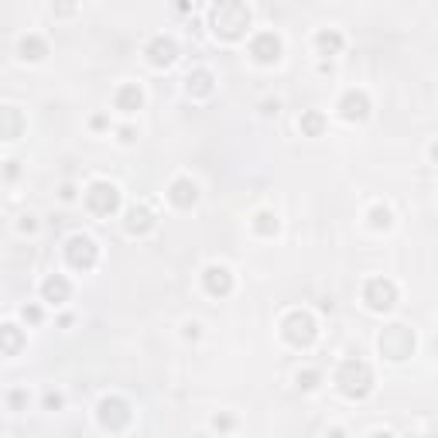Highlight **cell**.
I'll list each match as a JSON object with an SVG mask.
<instances>
[{
    "instance_id": "cell-20",
    "label": "cell",
    "mask_w": 438,
    "mask_h": 438,
    "mask_svg": "<svg viewBox=\"0 0 438 438\" xmlns=\"http://www.w3.org/2000/svg\"><path fill=\"white\" fill-rule=\"evenodd\" d=\"M155 226V216L148 209H130V219H127V230L130 233H148Z\"/></svg>"
},
{
    "instance_id": "cell-1",
    "label": "cell",
    "mask_w": 438,
    "mask_h": 438,
    "mask_svg": "<svg viewBox=\"0 0 438 438\" xmlns=\"http://www.w3.org/2000/svg\"><path fill=\"white\" fill-rule=\"evenodd\" d=\"M250 28V10L240 3V0H219L212 7V31L226 41L240 38L243 31Z\"/></svg>"
},
{
    "instance_id": "cell-10",
    "label": "cell",
    "mask_w": 438,
    "mask_h": 438,
    "mask_svg": "<svg viewBox=\"0 0 438 438\" xmlns=\"http://www.w3.org/2000/svg\"><path fill=\"white\" fill-rule=\"evenodd\" d=\"M206 291L216 295V298L230 295V291H233V274H230L226 267H219V263L206 267Z\"/></svg>"
},
{
    "instance_id": "cell-9",
    "label": "cell",
    "mask_w": 438,
    "mask_h": 438,
    "mask_svg": "<svg viewBox=\"0 0 438 438\" xmlns=\"http://www.w3.org/2000/svg\"><path fill=\"white\" fill-rule=\"evenodd\" d=\"M250 55L263 62V66H270V62H277L281 59V38L274 34V31H261L254 41H250Z\"/></svg>"
},
{
    "instance_id": "cell-14",
    "label": "cell",
    "mask_w": 438,
    "mask_h": 438,
    "mask_svg": "<svg viewBox=\"0 0 438 438\" xmlns=\"http://www.w3.org/2000/svg\"><path fill=\"white\" fill-rule=\"evenodd\" d=\"M168 199L185 209V206H192V202L199 199V185H195L192 178H178L175 185H172V192H168Z\"/></svg>"
},
{
    "instance_id": "cell-21",
    "label": "cell",
    "mask_w": 438,
    "mask_h": 438,
    "mask_svg": "<svg viewBox=\"0 0 438 438\" xmlns=\"http://www.w3.org/2000/svg\"><path fill=\"white\" fill-rule=\"evenodd\" d=\"M188 92H195V96H209V92H212V76H209L206 69L192 72V76H188Z\"/></svg>"
},
{
    "instance_id": "cell-12",
    "label": "cell",
    "mask_w": 438,
    "mask_h": 438,
    "mask_svg": "<svg viewBox=\"0 0 438 438\" xmlns=\"http://www.w3.org/2000/svg\"><path fill=\"white\" fill-rule=\"evenodd\" d=\"M21 127H24L21 113L14 106H0V141H17L21 137Z\"/></svg>"
},
{
    "instance_id": "cell-25",
    "label": "cell",
    "mask_w": 438,
    "mask_h": 438,
    "mask_svg": "<svg viewBox=\"0 0 438 438\" xmlns=\"http://www.w3.org/2000/svg\"><path fill=\"white\" fill-rule=\"evenodd\" d=\"M298 384H301L305 390H312V387H319V373H315V370H305V373H298Z\"/></svg>"
},
{
    "instance_id": "cell-28",
    "label": "cell",
    "mask_w": 438,
    "mask_h": 438,
    "mask_svg": "<svg viewBox=\"0 0 438 438\" xmlns=\"http://www.w3.org/2000/svg\"><path fill=\"white\" fill-rule=\"evenodd\" d=\"M34 226H38V223H34V216H24V223H21V230H24V233H34Z\"/></svg>"
},
{
    "instance_id": "cell-3",
    "label": "cell",
    "mask_w": 438,
    "mask_h": 438,
    "mask_svg": "<svg viewBox=\"0 0 438 438\" xmlns=\"http://www.w3.org/2000/svg\"><path fill=\"white\" fill-rule=\"evenodd\" d=\"M86 206H89V212H96V216L117 212V209H120V192H117V185H110V181H92L89 192H86Z\"/></svg>"
},
{
    "instance_id": "cell-22",
    "label": "cell",
    "mask_w": 438,
    "mask_h": 438,
    "mask_svg": "<svg viewBox=\"0 0 438 438\" xmlns=\"http://www.w3.org/2000/svg\"><path fill=\"white\" fill-rule=\"evenodd\" d=\"M322 123H326V120H322V113H305V117H301V130H305V134H312V137H319V134H322Z\"/></svg>"
},
{
    "instance_id": "cell-8",
    "label": "cell",
    "mask_w": 438,
    "mask_h": 438,
    "mask_svg": "<svg viewBox=\"0 0 438 438\" xmlns=\"http://www.w3.org/2000/svg\"><path fill=\"white\" fill-rule=\"evenodd\" d=\"M99 421H103V428L120 432V428L130 421V408H127V401H120V397H106V401L99 404Z\"/></svg>"
},
{
    "instance_id": "cell-19",
    "label": "cell",
    "mask_w": 438,
    "mask_h": 438,
    "mask_svg": "<svg viewBox=\"0 0 438 438\" xmlns=\"http://www.w3.org/2000/svg\"><path fill=\"white\" fill-rule=\"evenodd\" d=\"M315 45H319L322 55H336V52H343V34H339V31H322V34L315 38Z\"/></svg>"
},
{
    "instance_id": "cell-27",
    "label": "cell",
    "mask_w": 438,
    "mask_h": 438,
    "mask_svg": "<svg viewBox=\"0 0 438 438\" xmlns=\"http://www.w3.org/2000/svg\"><path fill=\"white\" fill-rule=\"evenodd\" d=\"M45 408H48V411L62 408V397H59V394H48V397H45Z\"/></svg>"
},
{
    "instance_id": "cell-6",
    "label": "cell",
    "mask_w": 438,
    "mask_h": 438,
    "mask_svg": "<svg viewBox=\"0 0 438 438\" xmlns=\"http://www.w3.org/2000/svg\"><path fill=\"white\" fill-rule=\"evenodd\" d=\"M380 350L387 352L390 359H404L408 352L415 350V336H411L404 326H390V332L380 336Z\"/></svg>"
},
{
    "instance_id": "cell-11",
    "label": "cell",
    "mask_w": 438,
    "mask_h": 438,
    "mask_svg": "<svg viewBox=\"0 0 438 438\" xmlns=\"http://www.w3.org/2000/svg\"><path fill=\"white\" fill-rule=\"evenodd\" d=\"M148 59H151V66L165 69V66H172L178 59V45L172 38H155V41L148 45Z\"/></svg>"
},
{
    "instance_id": "cell-17",
    "label": "cell",
    "mask_w": 438,
    "mask_h": 438,
    "mask_svg": "<svg viewBox=\"0 0 438 438\" xmlns=\"http://www.w3.org/2000/svg\"><path fill=\"white\" fill-rule=\"evenodd\" d=\"M48 55V45L38 38V34H28V38H21V59H31V62H38V59H45Z\"/></svg>"
},
{
    "instance_id": "cell-16",
    "label": "cell",
    "mask_w": 438,
    "mask_h": 438,
    "mask_svg": "<svg viewBox=\"0 0 438 438\" xmlns=\"http://www.w3.org/2000/svg\"><path fill=\"white\" fill-rule=\"evenodd\" d=\"M141 103H144V96H141V89L134 86V83H127V86L117 89V110L134 113V110H141Z\"/></svg>"
},
{
    "instance_id": "cell-7",
    "label": "cell",
    "mask_w": 438,
    "mask_h": 438,
    "mask_svg": "<svg viewBox=\"0 0 438 438\" xmlns=\"http://www.w3.org/2000/svg\"><path fill=\"white\" fill-rule=\"evenodd\" d=\"M366 301H370L373 312H387V308L397 301V288H394V281L373 277V281L366 284Z\"/></svg>"
},
{
    "instance_id": "cell-24",
    "label": "cell",
    "mask_w": 438,
    "mask_h": 438,
    "mask_svg": "<svg viewBox=\"0 0 438 438\" xmlns=\"http://www.w3.org/2000/svg\"><path fill=\"white\" fill-rule=\"evenodd\" d=\"M370 219H373V226H377V230H380V226L387 230V226H390V209H384V206H377V209L370 212Z\"/></svg>"
},
{
    "instance_id": "cell-23",
    "label": "cell",
    "mask_w": 438,
    "mask_h": 438,
    "mask_svg": "<svg viewBox=\"0 0 438 438\" xmlns=\"http://www.w3.org/2000/svg\"><path fill=\"white\" fill-rule=\"evenodd\" d=\"M254 230L263 233V237H270L274 230H277V219L270 216V212H257V223H254Z\"/></svg>"
},
{
    "instance_id": "cell-2",
    "label": "cell",
    "mask_w": 438,
    "mask_h": 438,
    "mask_svg": "<svg viewBox=\"0 0 438 438\" xmlns=\"http://www.w3.org/2000/svg\"><path fill=\"white\" fill-rule=\"evenodd\" d=\"M336 384H339V390L346 397H366L373 390V373H370V366L363 359H346L339 366V373H336Z\"/></svg>"
},
{
    "instance_id": "cell-18",
    "label": "cell",
    "mask_w": 438,
    "mask_h": 438,
    "mask_svg": "<svg viewBox=\"0 0 438 438\" xmlns=\"http://www.w3.org/2000/svg\"><path fill=\"white\" fill-rule=\"evenodd\" d=\"M21 343H24V336H21L17 326H0V350L14 356V352L21 350Z\"/></svg>"
},
{
    "instance_id": "cell-13",
    "label": "cell",
    "mask_w": 438,
    "mask_h": 438,
    "mask_svg": "<svg viewBox=\"0 0 438 438\" xmlns=\"http://www.w3.org/2000/svg\"><path fill=\"white\" fill-rule=\"evenodd\" d=\"M366 113H370V99H366V92H356V89H352V92L343 96V117H346V120H363Z\"/></svg>"
},
{
    "instance_id": "cell-4",
    "label": "cell",
    "mask_w": 438,
    "mask_h": 438,
    "mask_svg": "<svg viewBox=\"0 0 438 438\" xmlns=\"http://www.w3.org/2000/svg\"><path fill=\"white\" fill-rule=\"evenodd\" d=\"M66 257H69V263H72L76 270H92L96 261H99V247H96V240H92V237L76 233V237L66 243Z\"/></svg>"
},
{
    "instance_id": "cell-26",
    "label": "cell",
    "mask_w": 438,
    "mask_h": 438,
    "mask_svg": "<svg viewBox=\"0 0 438 438\" xmlns=\"http://www.w3.org/2000/svg\"><path fill=\"white\" fill-rule=\"evenodd\" d=\"M24 319H28V322H41V308H34V305L24 308Z\"/></svg>"
},
{
    "instance_id": "cell-15",
    "label": "cell",
    "mask_w": 438,
    "mask_h": 438,
    "mask_svg": "<svg viewBox=\"0 0 438 438\" xmlns=\"http://www.w3.org/2000/svg\"><path fill=\"white\" fill-rule=\"evenodd\" d=\"M69 281L62 277V274H55V277H48L45 284H41V295H45V301H52V305H62L66 298H69Z\"/></svg>"
},
{
    "instance_id": "cell-5",
    "label": "cell",
    "mask_w": 438,
    "mask_h": 438,
    "mask_svg": "<svg viewBox=\"0 0 438 438\" xmlns=\"http://www.w3.org/2000/svg\"><path fill=\"white\" fill-rule=\"evenodd\" d=\"M284 339L291 346H312L315 343V319L308 312H291L284 319Z\"/></svg>"
}]
</instances>
